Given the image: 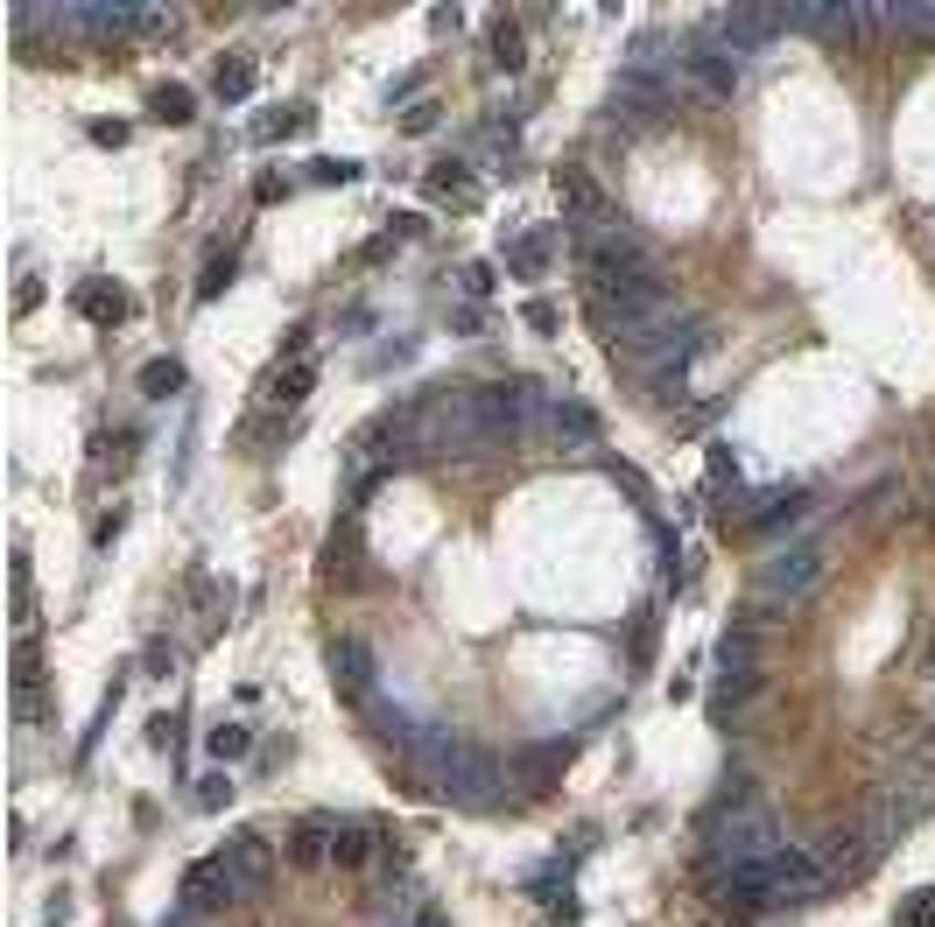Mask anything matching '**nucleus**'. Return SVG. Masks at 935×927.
<instances>
[{"label": "nucleus", "instance_id": "obj_21", "mask_svg": "<svg viewBox=\"0 0 935 927\" xmlns=\"http://www.w3.org/2000/svg\"><path fill=\"white\" fill-rule=\"evenodd\" d=\"M429 190H436V198H465V204L479 198V190H471V169H465V162H450V169H429Z\"/></svg>", "mask_w": 935, "mask_h": 927}, {"label": "nucleus", "instance_id": "obj_31", "mask_svg": "<svg viewBox=\"0 0 935 927\" xmlns=\"http://www.w3.org/2000/svg\"><path fill=\"white\" fill-rule=\"evenodd\" d=\"M401 127H408V134H429V127H436V106H415V113H408V120H401Z\"/></svg>", "mask_w": 935, "mask_h": 927}, {"label": "nucleus", "instance_id": "obj_4", "mask_svg": "<svg viewBox=\"0 0 935 927\" xmlns=\"http://www.w3.org/2000/svg\"><path fill=\"white\" fill-rule=\"evenodd\" d=\"M233 899H240V885L225 872V857H198L183 872V914H225Z\"/></svg>", "mask_w": 935, "mask_h": 927}, {"label": "nucleus", "instance_id": "obj_30", "mask_svg": "<svg viewBox=\"0 0 935 927\" xmlns=\"http://www.w3.org/2000/svg\"><path fill=\"white\" fill-rule=\"evenodd\" d=\"M92 141H99V148H120L127 127H120V120H92Z\"/></svg>", "mask_w": 935, "mask_h": 927}, {"label": "nucleus", "instance_id": "obj_25", "mask_svg": "<svg viewBox=\"0 0 935 927\" xmlns=\"http://www.w3.org/2000/svg\"><path fill=\"white\" fill-rule=\"evenodd\" d=\"M225 288H233V254H225V260H212V267H204V281H198V302H219V296H225Z\"/></svg>", "mask_w": 935, "mask_h": 927}, {"label": "nucleus", "instance_id": "obj_6", "mask_svg": "<svg viewBox=\"0 0 935 927\" xmlns=\"http://www.w3.org/2000/svg\"><path fill=\"white\" fill-rule=\"evenodd\" d=\"M225 857V872H233V885H240V899H254L261 885H267V872H275V843L267 837H254V829H246V837H233L219 850Z\"/></svg>", "mask_w": 935, "mask_h": 927}, {"label": "nucleus", "instance_id": "obj_20", "mask_svg": "<svg viewBox=\"0 0 935 927\" xmlns=\"http://www.w3.org/2000/svg\"><path fill=\"white\" fill-rule=\"evenodd\" d=\"M289 857H296V864H331V857H323V816L296 822V837H289Z\"/></svg>", "mask_w": 935, "mask_h": 927}, {"label": "nucleus", "instance_id": "obj_29", "mask_svg": "<svg viewBox=\"0 0 935 927\" xmlns=\"http://www.w3.org/2000/svg\"><path fill=\"white\" fill-rule=\"evenodd\" d=\"M310 177H317V183H359V162H317Z\"/></svg>", "mask_w": 935, "mask_h": 927}, {"label": "nucleus", "instance_id": "obj_18", "mask_svg": "<svg viewBox=\"0 0 935 927\" xmlns=\"http://www.w3.org/2000/svg\"><path fill=\"white\" fill-rule=\"evenodd\" d=\"M549 429H556V436H577V443H591V436H598V415H591L584 401H556V415H549Z\"/></svg>", "mask_w": 935, "mask_h": 927}, {"label": "nucleus", "instance_id": "obj_12", "mask_svg": "<svg viewBox=\"0 0 935 927\" xmlns=\"http://www.w3.org/2000/svg\"><path fill=\"white\" fill-rule=\"evenodd\" d=\"M549 232H528V239H513L507 246V275H521V281H542V267H549Z\"/></svg>", "mask_w": 935, "mask_h": 927}, {"label": "nucleus", "instance_id": "obj_9", "mask_svg": "<svg viewBox=\"0 0 935 927\" xmlns=\"http://www.w3.org/2000/svg\"><path fill=\"white\" fill-rule=\"evenodd\" d=\"M71 302H78V317H92V323H106V331H113V323H127V317H134V296H127V288H120V281H106V275H92V281H78V296H71Z\"/></svg>", "mask_w": 935, "mask_h": 927}, {"label": "nucleus", "instance_id": "obj_2", "mask_svg": "<svg viewBox=\"0 0 935 927\" xmlns=\"http://www.w3.org/2000/svg\"><path fill=\"white\" fill-rule=\"evenodd\" d=\"M759 893H767V906H795V899H816L824 893V857L816 850H780L774 864H759Z\"/></svg>", "mask_w": 935, "mask_h": 927}, {"label": "nucleus", "instance_id": "obj_22", "mask_svg": "<svg viewBox=\"0 0 935 927\" xmlns=\"http://www.w3.org/2000/svg\"><path fill=\"white\" fill-rule=\"evenodd\" d=\"M492 64H500V71H521V29H513V22L492 29Z\"/></svg>", "mask_w": 935, "mask_h": 927}, {"label": "nucleus", "instance_id": "obj_7", "mask_svg": "<svg viewBox=\"0 0 935 927\" xmlns=\"http://www.w3.org/2000/svg\"><path fill=\"white\" fill-rule=\"evenodd\" d=\"M556 204H563V219L577 225V232H598L613 211H605V198H598V183L584 177V169H563L556 177Z\"/></svg>", "mask_w": 935, "mask_h": 927}, {"label": "nucleus", "instance_id": "obj_16", "mask_svg": "<svg viewBox=\"0 0 935 927\" xmlns=\"http://www.w3.org/2000/svg\"><path fill=\"white\" fill-rule=\"evenodd\" d=\"M753 661H759L753 626H732V632L718 640V668H724V674H753Z\"/></svg>", "mask_w": 935, "mask_h": 927}, {"label": "nucleus", "instance_id": "obj_24", "mask_svg": "<svg viewBox=\"0 0 935 927\" xmlns=\"http://www.w3.org/2000/svg\"><path fill=\"white\" fill-rule=\"evenodd\" d=\"M225 801H233V772L219 766V772H204V780H198V808H225Z\"/></svg>", "mask_w": 935, "mask_h": 927}, {"label": "nucleus", "instance_id": "obj_23", "mask_svg": "<svg viewBox=\"0 0 935 927\" xmlns=\"http://www.w3.org/2000/svg\"><path fill=\"white\" fill-rule=\"evenodd\" d=\"M492 281H500V275H492V260H465V267H457V288H465L471 302L492 296Z\"/></svg>", "mask_w": 935, "mask_h": 927}, {"label": "nucleus", "instance_id": "obj_13", "mask_svg": "<svg viewBox=\"0 0 935 927\" xmlns=\"http://www.w3.org/2000/svg\"><path fill=\"white\" fill-rule=\"evenodd\" d=\"M753 689H759V674H724V689L711 695V724H718V731H732V717L746 710V695H753Z\"/></svg>", "mask_w": 935, "mask_h": 927}, {"label": "nucleus", "instance_id": "obj_1", "mask_svg": "<svg viewBox=\"0 0 935 927\" xmlns=\"http://www.w3.org/2000/svg\"><path fill=\"white\" fill-rule=\"evenodd\" d=\"M816 576H824V548H816V541H795V548H780V555L759 563V597L801 605V597L816 590Z\"/></svg>", "mask_w": 935, "mask_h": 927}, {"label": "nucleus", "instance_id": "obj_14", "mask_svg": "<svg viewBox=\"0 0 935 927\" xmlns=\"http://www.w3.org/2000/svg\"><path fill=\"white\" fill-rule=\"evenodd\" d=\"M212 92L225 106H246V99H254V64H246V56H225V64L212 71Z\"/></svg>", "mask_w": 935, "mask_h": 927}, {"label": "nucleus", "instance_id": "obj_27", "mask_svg": "<svg viewBox=\"0 0 935 927\" xmlns=\"http://www.w3.org/2000/svg\"><path fill=\"white\" fill-rule=\"evenodd\" d=\"M901 927H935V885H922V893H914V906L901 914Z\"/></svg>", "mask_w": 935, "mask_h": 927}, {"label": "nucleus", "instance_id": "obj_28", "mask_svg": "<svg viewBox=\"0 0 935 927\" xmlns=\"http://www.w3.org/2000/svg\"><path fill=\"white\" fill-rule=\"evenodd\" d=\"M556 323H563V317H556V302H542V296L528 302V331H542V338H549V331H556Z\"/></svg>", "mask_w": 935, "mask_h": 927}, {"label": "nucleus", "instance_id": "obj_10", "mask_svg": "<svg viewBox=\"0 0 935 927\" xmlns=\"http://www.w3.org/2000/svg\"><path fill=\"white\" fill-rule=\"evenodd\" d=\"M366 850H373V829L366 822L323 816V857H331V864H366Z\"/></svg>", "mask_w": 935, "mask_h": 927}, {"label": "nucleus", "instance_id": "obj_11", "mask_svg": "<svg viewBox=\"0 0 935 927\" xmlns=\"http://www.w3.org/2000/svg\"><path fill=\"white\" fill-rule=\"evenodd\" d=\"M809 513V492H767V507H746V528L753 534H780Z\"/></svg>", "mask_w": 935, "mask_h": 927}, {"label": "nucleus", "instance_id": "obj_17", "mask_svg": "<svg viewBox=\"0 0 935 927\" xmlns=\"http://www.w3.org/2000/svg\"><path fill=\"white\" fill-rule=\"evenodd\" d=\"M141 394H148V401L183 394V365H177V359H148V365H141Z\"/></svg>", "mask_w": 935, "mask_h": 927}, {"label": "nucleus", "instance_id": "obj_8", "mask_svg": "<svg viewBox=\"0 0 935 927\" xmlns=\"http://www.w3.org/2000/svg\"><path fill=\"white\" fill-rule=\"evenodd\" d=\"M323 661H331V682L346 689V695H366V689H373V647H366V640L338 632V640L323 647Z\"/></svg>", "mask_w": 935, "mask_h": 927}, {"label": "nucleus", "instance_id": "obj_19", "mask_svg": "<svg viewBox=\"0 0 935 927\" xmlns=\"http://www.w3.org/2000/svg\"><path fill=\"white\" fill-rule=\"evenodd\" d=\"M204 745H212V759H219V766H233V759H246V752H254V731H246V724H219Z\"/></svg>", "mask_w": 935, "mask_h": 927}, {"label": "nucleus", "instance_id": "obj_26", "mask_svg": "<svg viewBox=\"0 0 935 927\" xmlns=\"http://www.w3.org/2000/svg\"><path fill=\"white\" fill-rule=\"evenodd\" d=\"M310 386H317V365H296V373L281 380V386H267V394H275V401H289V408H296V401L310 394Z\"/></svg>", "mask_w": 935, "mask_h": 927}, {"label": "nucleus", "instance_id": "obj_5", "mask_svg": "<svg viewBox=\"0 0 935 927\" xmlns=\"http://www.w3.org/2000/svg\"><path fill=\"white\" fill-rule=\"evenodd\" d=\"M676 71L690 77V85H703L711 99H732V92H739V64H732V56H724L718 43H682Z\"/></svg>", "mask_w": 935, "mask_h": 927}, {"label": "nucleus", "instance_id": "obj_32", "mask_svg": "<svg viewBox=\"0 0 935 927\" xmlns=\"http://www.w3.org/2000/svg\"><path fill=\"white\" fill-rule=\"evenodd\" d=\"M408 927H450V920L436 914V906H415V920H408Z\"/></svg>", "mask_w": 935, "mask_h": 927}, {"label": "nucleus", "instance_id": "obj_15", "mask_svg": "<svg viewBox=\"0 0 935 927\" xmlns=\"http://www.w3.org/2000/svg\"><path fill=\"white\" fill-rule=\"evenodd\" d=\"M148 113H156L162 127H190V120H198V99H190L183 85H156V92H148Z\"/></svg>", "mask_w": 935, "mask_h": 927}, {"label": "nucleus", "instance_id": "obj_3", "mask_svg": "<svg viewBox=\"0 0 935 927\" xmlns=\"http://www.w3.org/2000/svg\"><path fill=\"white\" fill-rule=\"evenodd\" d=\"M711 29H718V50L739 64V56L767 50V35L788 29V14H780V8H724V14H711Z\"/></svg>", "mask_w": 935, "mask_h": 927}]
</instances>
